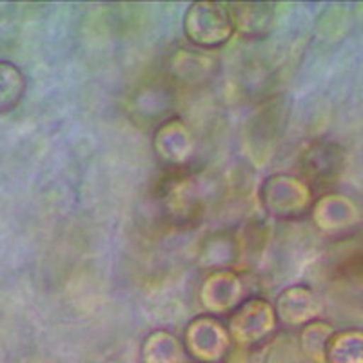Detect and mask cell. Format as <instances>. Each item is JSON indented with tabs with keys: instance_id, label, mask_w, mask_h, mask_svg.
<instances>
[{
	"instance_id": "obj_5",
	"label": "cell",
	"mask_w": 363,
	"mask_h": 363,
	"mask_svg": "<svg viewBox=\"0 0 363 363\" xmlns=\"http://www.w3.org/2000/svg\"><path fill=\"white\" fill-rule=\"evenodd\" d=\"M186 343L196 358L213 362L225 352L229 336L218 320L211 316H200L189 323L186 330Z\"/></svg>"
},
{
	"instance_id": "obj_8",
	"label": "cell",
	"mask_w": 363,
	"mask_h": 363,
	"mask_svg": "<svg viewBox=\"0 0 363 363\" xmlns=\"http://www.w3.org/2000/svg\"><path fill=\"white\" fill-rule=\"evenodd\" d=\"M155 145H157L158 157L164 162L169 164H182L184 158L189 157V151L193 147L191 142V135L184 124L178 128L177 140H173V129H171V122H165L155 135Z\"/></svg>"
},
{
	"instance_id": "obj_3",
	"label": "cell",
	"mask_w": 363,
	"mask_h": 363,
	"mask_svg": "<svg viewBox=\"0 0 363 363\" xmlns=\"http://www.w3.org/2000/svg\"><path fill=\"white\" fill-rule=\"evenodd\" d=\"M262 199L271 215L278 218H298L307 213L311 187L291 174H274L264 184Z\"/></svg>"
},
{
	"instance_id": "obj_4",
	"label": "cell",
	"mask_w": 363,
	"mask_h": 363,
	"mask_svg": "<svg viewBox=\"0 0 363 363\" xmlns=\"http://www.w3.org/2000/svg\"><path fill=\"white\" fill-rule=\"evenodd\" d=\"M244 296V287L238 274L227 269L213 271L200 291V300L209 313H231Z\"/></svg>"
},
{
	"instance_id": "obj_7",
	"label": "cell",
	"mask_w": 363,
	"mask_h": 363,
	"mask_svg": "<svg viewBox=\"0 0 363 363\" xmlns=\"http://www.w3.org/2000/svg\"><path fill=\"white\" fill-rule=\"evenodd\" d=\"M227 9L233 28L242 37H264L274 24L272 4H229Z\"/></svg>"
},
{
	"instance_id": "obj_9",
	"label": "cell",
	"mask_w": 363,
	"mask_h": 363,
	"mask_svg": "<svg viewBox=\"0 0 363 363\" xmlns=\"http://www.w3.org/2000/svg\"><path fill=\"white\" fill-rule=\"evenodd\" d=\"M26 77L17 64L0 60V113L17 108L26 93Z\"/></svg>"
},
{
	"instance_id": "obj_1",
	"label": "cell",
	"mask_w": 363,
	"mask_h": 363,
	"mask_svg": "<svg viewBox=\"0 0 363 363\" xmlns=\"http://www.w3.org/2000/svg\"><path fill=\"white\" fill-rule=\"evenodd\" d=\"M184 31L194 45L218 48L235 33L229 9L216 2H196L189 6L184 18Z\"/></svg>"
},
{
	"instance_id": "obj_6",
	"label": "cell",
	"mask_w": 363,
	"mask_h": 363,
	"mask_svg": "<svg viewBox=\"0 0 363 363\" xmlns=\"http://www.w3.org/2000/svg\"><path fill=\"white\" fill-rule=\"evenodd\" d=\"M318 314V301L313 291L303 285H294L278 296V322L289 327H298Z\"/></svg>"
},
{
	"instance_id": "obj_2",
	"label": "cell",
	"mask_w": 363,
	"mask_h": 363,
	"mask_svg": "<svg viewBox=\"0 0 363 363\" xmlns=\"http://www.w3.org/2000/svg\"><path fill=\"white\" fill-rule=\"evenodd\" d=\"M277 309L262 298H251L233 311L229 335L240 345L251 347L264 342L277 329Z\"/></svg>"
}]
</instances>
